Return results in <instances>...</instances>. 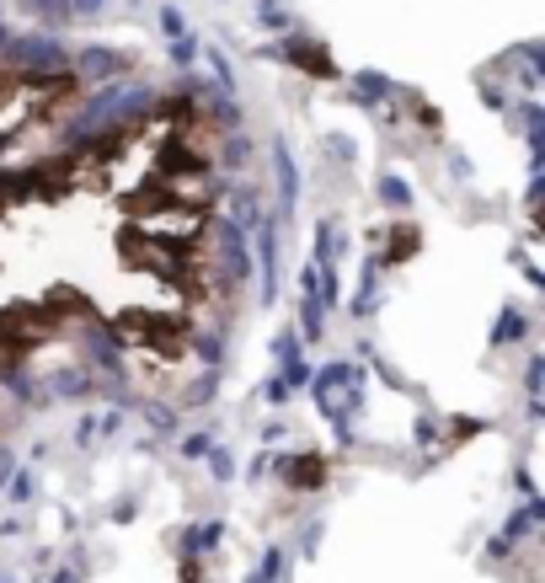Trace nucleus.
<instances>
[{"instance_id": "10", "label": "nucleus", "mask_w": 545, "mask_h": 583, "mask_svg": "<svg viewBox=\"0 0 545 583\" xmlns=\"http://www.w3.org/2000/svg\"><path fill=\"white\" fill-rule=\"evenodd\" d=\"M257 209H262V198H257L252 188H246V193H236V214H230V220H236V225L246 230V236H252V230L262 225V214H257Z\"/></svg>"}, {"instance_id": "7", "label": "nucleus", "mask_w": 545, "mask_h": 583, "mask_svg": "<svg viewBox=\"0 0 545 583\" xmlns=\"http://www.w3.org/2000/svg\"><path fill=\"white\" fill-rule=\"evenodd\" d=\"M278 466H284V482H294V487H321L326 482V460L321 455H284L278 460Z\"/></svg>"}, {"instance_id": "22", "label": "nucleus", "mask_w": 545, "mask_h": 583, "mask_svg": "<svg viewBox=\"0 0 545 583\" xmlns=\"http://www.w3.org/2000/svg\"><path fill=\"white\" fill-rule=\"evenodd\" d=\"M54 583H81V578H75V573H70V567H65V573H59Z\"/></svg>"}, {"instance_id": "8", "label": "nucleus", "mask_w": 545, "mask_h": 583, "mask_svg": "<svg viewBox=\"0 0 545 583\" xmlns=\"http://www.w3.org/2000/svg\"><path fill=\"white\" fill-rule=\"evenodd\" d=\"M375 193H380L391 209H412V188H407L401 177H391V172H380V177H375Z\"/></svg>"}, {"instance_id": "17", "label": "nucleus", "mask_w": 545, "mask_h": 583, "mask_svg": "<svg viewBox=\"0 0 545 583\" xmlns=\"http://www.w3.org/2000/svg\"><path fill=\"white\" fill-rule=\"evenodd\" d=\"M214 450V434H188V439H182V455H188V460H204Z\"/></svg>"}, {"instance_id": "1", "label": "nucleus", "mask_w": 545, "mask_h": 583, "mask_svg": "<svg viewBox=\"0 0 545 583\" xmlns=\"http://www.w3.org/2000/svg\"><path fill=\"white\" fill-rule=\"evenodd\" d=\"M214 230H220V268H225V279H230V284H246V279H252V252H246V230H241L236 220H220Z\"/></svg>"}, {"instance_id": "9", "label": "nucleus", "mask_w": 545, "mask_h": 583, "mask_svg": "<svg viewBox=\"0 0 545 583\" xmlns=\"http://www.w3.org/2000/svg\"><path fill=\"white\" fill-rule=\"evenodd\" d=\"M193 348H198V359H204L209 370H220V359H225V332H220V327L198 332V337H193Z\"/></svg>"}, {"instance_id": "2", "label": "nucleus", "mask_w": 545, "mask_h": 583, "mask_svg": "<svg viewBox=\"0 0 545 583\" xmlns=\"http://www.w3.org/2000/svg\"><path fill=\"white\" fill-rule=\"evenodd\" d=\"M81 348H86V370H107V375H113L123 364V337L113 327H102V321H91V327L81 332Z\"/></svg>"}, {"instance_id": "12", "label": "nucleus", "mask_w": 545, "mask_h": 583, "mask_svg": "<svg viewBox=\"0 0 545 583\" xmlns=\"http://www.w3.org/2000/svg\"><path fill=\"white\" fill-rule=\"evenodd\" d=\"M321 311H326V305H321L316 295H305V300H300V321H305V337H300V343H316V337L326 332V321H321Z\"/></svg>"}, {"instance_id": "3", "label": "nucleus", "mask_w": 545, "mask_h": 583, "mask_svg": "<svg viewBox=\"0 0 545 583\" xmlns=\"http://www.w3.org/2000/svg\"><path fill=\"white\" fill-rule=\"evenodd\" d=\"M257 263H262V300L278 295V220L257 225Z\"/></svg>"}, {"instance_id": "19", "label": "nucleus", "mask_w": 545, "mask_h": 583, "mask_svg": "<svg viewBox=\"0 0 545 583\" xmlns=\"http://www.w3.org/2000/svg\"><path fill=\"white\" fill-rule=\"evenodd\" d=\"M11 498H17V503L33 498V477H27V471H11Z\"/></svg>"}, {"instance_id": "14", "label": "nucleus", "mask_w": 545, "mask_h": 583, "mask_svg": "<svg viewBox=\"0 0 545 583\" xmlns=\"http://www.w3.org/2000/svg\"><path fill=\"white\" fill-rule=\"evenodd\" d=\"M214 396H220V370H204L198 375V386H188V402L204 407V402H214Z\"/></svg>"}, {"instance_id": "13", "label": "nucleus", "mask_w": 545, "mask_h": 583, "mask_svg": "<svg viewBox=\"0 0 545 583\" xmlns=\"http://www.w3.org/2000/svg\"><path fill=\"white\" fill-rule=\"evenodd\" d=\"M540 380H545V359L529 354V364H524V391H529V412H535V418H540Z\"/></svg>"}, {"instance_id": "16", "label": "nucleus", "mask_w": 545, "mask_h": 583, "mask_svg": "<svg viewBox=\"0 0 545 583\" xmlns=\"http://www.w3.org/2000/svg\"><path fill=\"white\" fill-rule=\"evenodd\" d=\"M150 428L161 439H171V434H177V407H150Z\"/></svg>"}, {"instance_id": "18", "label": "nucleus", "mask_w": 545, "mask_h": 583, "mask_svg": "<svg viewBox=\"0 0 545 583\" xmlns=\"http://www.w3.org/2000/svg\"><path fill=\"white\" fill-rule=\"evenodd\" d=\"M273 354H278V359H284V364H289V359H300V337H294V332H278V343H273Z\"/></svg>"}, {"instance_id": "4", "label": "nucleus", "mask_w": 545, "mask_h": 583, "mask_svg": "<svg viewBox=\"0 0 545 583\" xmlns=\"http://www.w3.org/2000/svg\"><path fill=\"white\" fill-rule=\"evenodd\" d=\"M273 161H278V214H294V204H300V166H294L284 145H273Z\"/></svg>"}, {"instance_id": "6", "label": "nucleus", "mask_w": 545, "mask_h": 583, "mask_svg": "<svg viewBox=\"0 0 545 583\" xmlns=\"http://www.w3.org/2000/svg\"><path fill=\"white\" fill-rule=\"evenodd\" d=\"M524 337H529V316L519 311V305H503L497 321H492V343L497 348H513V343H524Z\"/></svg>"}, {"instance_id": "5", "label": "nucleus", "mask_w": 545, "mask_h": 583, "mask_svg": "<svg viewBox=\"0 0 545 583\" xmlns=\"http://www.w3.org/2000/svg\"><path fill=\"white\" fill-rule=\"evenodd\" d=\"M49 380H54L49 396H59V402H81V396L97 391V380H91L86 364H75V370H59V375H49Z\"/></svg>"}, {"instance_id": "20", "label": "nucleus", "mask_w": 545, "mask_h": 583, "mask_svg": "<svg viewBox=\"0 0 545 583\" xmlns=\"http://www.w3.org/2000/svg\"><path fill=\"white\" fill-rule=\"evenodd\" d=\"M241 161H246V140H241V134H230V145H225V166L236 172Z\"/></svg>"}, {"instance_id": "21", "label": "nucleus", "mask_w": 545, "mask_h": 583, "mask_svg": "<svg viewBox=\"0 0 545 583\" xmlns=\"http://www.w3.org/2000/svg\"><path fill=\"white\" fill-rule=\"evenodd\" d=\"M11 471H17V460H11V450H0V487L11 482Z\"/></svg>"}, {"instance_id": "23", "label": "nucleus", "mask_w": 545, "mask_h": 583, "mask_svg": "<svg viewBox=\"0 0 545 583\" xmlns=\"http://www.w3.org/2000/svg\"><path fill=\"white\" fill-rule=\"evenodd\" d=\"M0 583H11V578H0Z\"/></svg>"}, {"instance_id": "11", "label": "nucleus", "mask_w": 545, "mask_h": 583, "mask_svg": "<svg viewBox=\"0 0 545 583\" xmlns=\"http://www.w3.org/2000/svg\"><path fill=\"white\" fill-rule=\"evenodd\" d=\"M375 300H380V268L369 263L364 268V284H358V300H353V316H369V311H375Z\"/></svg>"}, {"instance_id": "15", "label": "nucleus", "mask_w": 545, "mask_h": 583, "mask_svg": "<svg viewBox=\"0 0 545 583\" xmlns=\"http://www.w3.org/2000/svg\"><path fill=\"white\" fill-rule=\"evenodd\" d=\"M204 460H209V477H214V482H230V477H236V460H230V455L220 450V444H214V450H209Z\"/></svg>"}]
</instances>
